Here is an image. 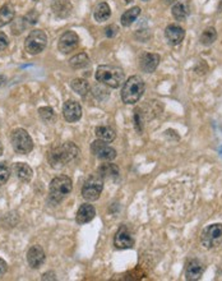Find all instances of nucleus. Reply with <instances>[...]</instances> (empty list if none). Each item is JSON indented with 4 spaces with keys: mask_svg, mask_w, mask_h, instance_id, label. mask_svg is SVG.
Listing matches in <instances>:
<instances>
[{
    "mask_svg": "<svg viewBox=\"0 0 222 281\" xmlns=\"http://www.w3.org/2000/svg\"><path fill=\"white\" fill-rule=\"evenodd\" d=\"M89 63L91 61H89V57L86 53H80V54L74 55L69 60L70 67L73 69H83V68L88 67Z\"/></svg>",
    "mask_w": 222,
    "mask_h": 281,
    "instance_id": "25",
    "label": "nucleus"
},
{
    "mask_svg": "<svg viewBox=\"0 0 222 281\" xmlns=\"http://www.w3.org/2000/svg\"><path fill=\"white\" fill-rule=\"evenodd\" d=\"M95 19L97 21V22H106V21H109V18L111 17V9L110 6H109L108 3H100L99 5L96 6L95 9Z\"/></svg>",
    "mask_w": 222,
    "mask_h": 281,
    "instance_id": "23",
    "label": "nucleus"
},
{
    "mask_svg": "<svg viewBox=\"0 0 222 281\" xmlns=\"http://www.w3.org/2000/svg\"><path fill=\"white\" fill-rule=\"evenodd\" d=\"M219 10H220V12H221V10H222V0H221V1H220V5H219Z\"/></svg>",
    "mask_w": 222,
    "mask_h": 281,
    "instance_id": "37",
    "label": "nucleus"
},
{
    "mask_svg": "<svg viewBox=\"0 0 222 281\" xmlns=\"http://www.w3.org/2000/svg\"><path fill=\"white\" fill-rule=\"evenodd\" d=\"M3 155V144H1V140H0V156Z\"/></svg>",
    "mask_w": 222,
    "mask_h": 281,
    "instance_id": "36",
    "label": "nucleus"
},
{
    "mask_svg": "<svg viewBox=\"0 0 222 281\" xmlns=\"http://www.w3.org/2000/svg\"><path fill=\"white\" fill-rule=\"evenodd\" d=\"M130 1H133V0H124V3H125V4L130 3Z\"/></svg>",
    "mask_w": 222,
    "mask_h": 281,
    "instance_id": "39",
    "label": "nucleus"
},
{
    "mask_svg": "<svg viewBox=\"0 0 222 281\" xmlns=\"http://www.w3.org/2000/svg\"><path fill=\"white\" fill-rule=\"evenodd\" d=\"M4 82H5V80H4V77L0 76V86H3Z\"/></svg>",
    "mask_w": 222,
    "mask_h": 281,
    "instance_id": "35",
    "label": "nucleus"
},
{
    "mask_svg": "<svg viewBox=\"0 0 222 281\" xmlns=\"http://www.w3.org/2000/svg\"><path fill=\"white\" fill-rule=\"evenodd\" d=\"M204 272L203 263L197 258H192L185 266V279L188 281H197L202 278Z\"/></svg>",
    "mask_w": 222,
    "mask_h": 281,
    "instance_id": "13",
    "label": "nucleus"
},
{
    "mask_svg": "<svg viewBox=\"0 0 222 281\" xmlns=\"http://www.w3.org/2000/svg\"><path fill=\"white\" fill-rule=\"evenodd\" d=\"M96 137L97 140H105L108 143L112 142V140L116 138V133L111 127H108V125H100V127L96 128Z\"/></svg>",
    "mask_w": 222,
    "mask_h": 281,
    "instance_id": "22",
    "label": "nucleus"
},
{
    "mask_svg": "<svg viewBox=\"0 0 222 281\" xmlns=\"http://www.w3.org/2000/svg\"><path fill=\"white\" fill-rule=\"evenodd\" d=\"M6 270H8V265H6V262L4 261L3 258H0V278L5 274Z\"/></svg>",
    "mask_w": 222,
    "mask_h": 281,
    "instance_id": "34",
    "label": "nucleus"
},
{
    "mask_svg": "<svg viewBox=\"0 0 222 281\" xmlns=\"http://www.w3.org/2000/svg\"><path fill=\"white\" fill-rule=\"evenodd\" d=\"M106 36H108V37H114L115 36V33H116L117 32V27L116 26H109V27H106Z\"/></svg>",
    "mask_w": 222,
    "mask_h": 281,
    "instance_id": "33",
    "label": "nucleus"
},
{
    "mask_svg": "<svg viewBox=\"0 0 222 281\" xmlns=\"http://www.w3.org/2000/svg\"><path fill=\"white\" fill-rule=\"evenodd\" d=\"M96 216V210L91 203H83L81 204V207L77 211L76 221L80 225H84V224L89 223L93 220V217Z\"/></svg>",
    "mask_w": 222,
    "mask_h": 281,
    "instance_id": "17",
    "label": "nucleus"
},
{
    "mask_svg": "<svg viewBox=\"0 0 222 281\" xmlns=\"http://www.w3.org/2000/svg\"><path fill=\"white\" fill-rule=\"evenodd\" d=\"M63 115L68 123H76L82 118V106L74 100H68L63 106Z\"/></svg>",
    "mask_w": 222,
    "mask_h": 281,
    "instance_id": "11",
    "label": "nucleus"
},
{
    "mask_svg": "<svg viewBox=\"0 0 222 281\" xmlns=\"http://www.w3.org/2000/svg\"><path fill=\"white\" fill-rule=\"evenodd\" d=\"M97 174L101 176L104 180H116L120 175V169L119 166L111 163L101 164L97 169Z\"/></svg>",
    "mask_w": 222,
    "mask_h": 281,
    "instance_id": "18",
    "label": "nucleus"
},
{
    "mask_svg": "<svg viewBox=\"0 0 222 281\" xmlns=\"http://www.w3.org/2000/svg\"><path fill=\"white\" fill-rule=\"evenodd\" d=\"M14 14H16L14 6L10 3L4 4V5L0 8V28L4 27V26L9 25L13 21V18H14Z\"/></svg>",
    "mask_w": 222,
    "mask_h": 281,
    "instance_id": "21",
    "label": "nucleus"
},
{
    "mask_svg": "<svg viewBox=\"0 0 222 281\" xmlns=\"http://www.w3.org/2000/svg\"><path fill=\"white\" fill-rule=\"evenodd\" d=\"M78 45H80L78 35L74 31H67L61 35L57 48H59V51L63 53V54H69V53H72V51H74L78 48Z\"/></svg>",
    "mask_w": 222,
    "mask_h": 281,
    "instance_id": "10",
    "label": "nucleus"
},
{
    "mask_svg": "<svg viewBox=\"0 0 222 281\" xmlns=\"http://www.w3.org/2000/svg\"><path fill=\"white\" fill-rule=\"evenodd\" d=\"M35 1H37V0H35Z\"/></svg>",
    "mask_w": 222,
    "mask_h": 281,
    "instance_id": "41",
    "label": "nucleus"
},
{
    "mask_svg": "<svg viewBox=\"0 0 222 281\" xmlns=\"http://www.w3.org/2000/svg\"><path fill=\"white\" fill-rule=\"evenodd\" d=\"M38 115L40 118L45 121V123H53L55 120V112L54 110L49 106H44V108L38 109Z\"/></svg>",
    "mask_w": 222,
    "mask_h": 281,
    "instance_id": "29",
    "label": "nucleus"
},
{
    "mask_svg": "<svg viewBox=\"0 0 222 281\" xmlns=\"http://www.w3.org/2000/svg\"><path fill=\"white\" fill-rule=\"evenodd\" d=\"M13 171L17 175V178L23 183L31 182L32 176H33V170L31 169V166L27 165L25 163H17L13 166Z\"/></svg>",
    "mask_w": 222,
    "mask_h": 281,
    "instance_id": "19",
    "label": "nucleus"
},
{
    "mask_svg": "<svg viewBox=\"0 0 222 281\" xmlns=\"http://www.w3.org/2000/svg\"><path fill=\"white\" fill-rule=\"evenodd\" d=\"M134 121H136L137 131L139 132V133H142L143 123H142V115L139 114V109H136V112H134Z\"/></svg>",
    "mask_w": 222,
    "mask_h": 281,
    "instance_id": "31",
    "label": "nucleus"
},
{
    "mask_svg": "<svg viewBox=\"0 0 222 281\" xmlns=\"http://www.w3.org/2000/svg\"><path fill=\"white\" fill-rule=\"evenodd\" d=\"M166 1H167V3H175L176 0H166Z\"/></svg>",
    "mask_w": 222,
    "mask_h": 281,
    "instance_id": "38",
    "label": "nucleus"
},
{
    "mask_svg": "<svg viewBox=\"0 0 222 281\" xmlns=\"http://www.w3.org/2000/svg\"><path fill=\"white\" fill-rule=\"evenodd\" d=\"M91 152L93 153V156L104 161H112L116 157V150L114 147H111L110 144H108V142L101 140H95L91 144Z\"/></svg>",
    "mask_w": 222,
    "mask_h": 281,
    "instance_id": "9",
    "label": "nucleus"
},
{
    "mask_svg": "<svg viewBox=\"0 0 222 281\" xmlns=\"http://www.w3.org/2000/svg\"><path fill=\"white\" fill-rule=\"evenodd\" d=\"M165 36L168 44L175 46V45L181 44L185 38V29L178 25H170L166 27Z\"/></svg>",
    "mask_w": 222,
    "mask_h": 281,
    "instance_id": "15",
    "label": "nucleus"
},
{
    "mask_svg": "<svg viewBox=\"0 0 222 281\" xmlns=\"http://www.w3.org/2000/svg\"><path fill=\"white\" fill-rule=\"evenodd\" d=\"M143 1H149V0H143Z\"/></svg>",
    "mask_w": 222,
    "mask_h": 281,
    "instance_id": "40",
    "label": "nucleus"
},
{
    "mask_svg": "<svg viewBox=\"0 0 222 281\" xmlns=\"http://www.w3.org/2000/svg\"><path fill=\"white\" fill-rule=\"evenodd\" d=\"M104 189V179L99 174L88 176L82 187V197L86 201H97Z\"/></svg>",
    "mask_w": 222,
    "mask_h": 281,
    "instance_id": "5",
    "label": "nucleus"
},
{
    "mask_svg": "<svg viewBox=\"0 0 222 281\" xmlns=\"http://www.w3.org/2000/svg\"><path fill=\"white\" fill-rule=\"evenodd\" d=\"M78 155H80V148L73 142H65L54 147L49 152V163L54 169H60L76 160Z\"/></svg>",
    "mask_w": 222,
    "mask_h": 281,
    "instance_id": "1",
    "label": "nucleus"
},
{
    "mask_svg": "<svg viewBox=\"0 0 222 281\" xmlns=\"http://www.w3.org/2000/svg\"><path fill=\"white\" fill-rule=\"evenodd\" d=\"M171 14L176 21H184L188 16V10L183 3H176L172 6Z\"/></svg>",
    "mask_w": 222,
    "mask_h": 281,
    "instance_id": "28",
    "label": "nucleus"
},
{
    "mask_svg": "<svg viewBox=\"0 0 222 281\" xmlns=\"http://www.w3.org/2000/svg\"><path fill=\"white\" fill-rule=\"evenodd\" d=\"M200 243L207 249L216 248L222 244V224H213L204 227L200 234Z\"/></svg>",
    "mask_w": 222,
    "mask_h": 281,
    "instance_id": "7",
    "label": "nucleus"
},
{
    "mask_svg": "<svg viewBox=\"0 0 222 281\" xmlns=\"http://www.w3.org/2000/svg\"><path fill=\"white\" fill-rule=\"evenodd\" d=\"M72 9H73V5L70 4L69 0H55L53 4V10L56 17H60V18H65L69 16Z\"/></svg>",
    "mask_w": 222,
    "mask_h": 281,
    "instance_id": "20",
    "label": "nucleus"
},
{
    "mask_svg": "<svg viewBox=\"0 0 222 281\" xmlns=\"http://www.w3.org/2000/svg\"><path fill=\"white\" fill-rule=\"evenodd\" d=\"M114 246L117 249H129L134 247V238L127 226H121L114 236Z\"/></svg>",
    "mask_w": 222,
    "mask_h": 281,
    "instance_id": "12",
    "label": "nucleus"
},
{
    "mask_svg": "<svg viewBox=\"0 0 222 281\" xmlns=\"http://www.w3.org/2000/svg\"><path fill=\"white\" fill-rule=\"evenodd\" d=\"M161 56L155 53H144L139 59V67L144 73H153L159 67Z\"/></svg>",
    "mask_w": 222,
    "mask_h": 281,
    "instance_id": "14",
    "label": "nucleus"
},
{
    "mask_svg": "<svg viewBox=\"0 0 222 281\" xmlns=\"http://www.w3.org/2000/svg\"><path fill=\"white\" fill-rule=\"evenodd\" d=\"M96 80L101 84L117 88L124 82V72L121 68L114 65H100L96 70Z\"/></svg>",
    "mask_w": 222,
    "mask_h": 281,
    "instance_id": "3",
    "label": "nucleus"
},
{
    "mask_svg": "<svg viewBox=\"0 0 222 281\" xmlns=\"http://www.w3.org/2000/svg\"><path fill=\"white\" fill-rule=\"evenodd\" d=\"M144 88H146V86H144V81L142 80V77H130L129 80L124 83L123 88H121V100L127 105H133V104L139 101L140 97L144 93Z\"/></svg>",
    "mask_w": 222,
    "mask_h": 281,
    "instance_id": "2",
    "label": "nucleus"
},
{
    "mask_svg": "<svg viewBox=\"0 0 222 281\" xmlns=\"http://www.w3.org/2000/svg\"><path fill=\"white\" fill-rule=\"evenodd\" d=\"M8 46H9V40H8V36H6L4 32H0V53L5 50Z\"/></svg>",
    "mask_w": 222,
    "mask_h": 281,
    "instance_id": "32",
    "label": "nucleus"
},
{
    "mask_svg": "<svg viewBox=\"0 0 222 281\" xmlns=\"http://www.w3.org/2000/svg\"><path fill=\"white\" fill-rule=\"evenodd\" d=\"M46 42H48V37L45 35V32L41 29H33L26 38L25 49L28 54L37 55L44 50Z\"/></svg>",
    "mask_w": 222,
    "mask_h": 281,
    "instance_id": "8",
    "label": "nucleus"
},
{
    "mask_svg": "<svg viewBox=\"0 0 222 281\" xmlns=\"http://www.w3.org/2000/svg\"><path fill=\"white\" fill-rule=\"evenodd\" d=\"M139 14H140L139 6H133V8H130V9L125 10V12H124V14L121 16V18H120L121 25H123L124 27H129V26H132V23L136 21L137 17L139 16Z\"/></svg>",
    "mask_w": 222,
    "mask_h": 281,
    "instance_id": "24",
    "label": "nucleus"
},
{
    "mask_svg": "<svg viewBox=\"0 0 222 281\" xmlns=\"http://www.w3.org/2000/svg\"><path fill=\"white\" fill-rule=\"evenodd\" d=\"M10 142H12L14 151L17 153H21V155L29 153L33 150V140H32L31 136L22 128H18L13 132L12 136H10Z\"/></svg>",
    "mask_w": 222,
    "mask_h": 281,
    "instance_id": "6",
    "label": "nucleus"
},
{
    "mask_svg": "<svg viewBox=\"0 0 222 281\" xmlns=\"http://www.w3.org/2000/svg\"><path fill=\"white\" fill-rule=\"evenodd\" d=\"M27 262L29 267L40 268L45 262V252L41 246H33L27 252Z\"/></svg>",
    "mask_w": 222,
    "mask_h": 281,
    "instance_id": "16",
    "label": "nucleus"
},
{
    "mask_svg": "<svg viewBox=\"0 0 222 281\" xmlns=\"http://www.w3.org/2000/svg\"><path fill=\"white\" fill-rule=\"evenodd\" d=\"M72 192V179L67 175H59L51 180L49 187L50 201L57 204L67 198Z\"/></svg>",
    "mask_w": 222,
    "mask_h": 281,
    "instance_id": "4",
    "label": "nucleus"
},
{
    "mask_svg": "<svg viewBox=\"0 0 222 281\" xmlns=\"http://www.w3.org/2000/svg\"><path fill=\"white\" fill-rule=\"evenodd\" d=\"M70 87L73 88L74 92H77L81 96H86L89 92V89H91L89 83L86 80H83V78H76V80L72 81Z\"/></svg>",
    "mask_w": 222,
    "mask_h": 281,
    "instance_id": "26",
    "label": "nucleus"
},
{
    "mask_svg": "<svg viewBox=\"0 0 222 281\" xmlns=\"http://www.w3.org/2000/svg\"><path fill=\"white\" fill-rule=\"evenodd\" d=\"M9 176H10L9 166L6 165L5 163H0V185L5 184V183L8 182Z\"/></svg>",
    "mask_w": 222,
    "mask_h": 281,
    "instance_id": "30",
    "label": "nucleus"
},
{
    "mask_svg": "<svg viewBox=\"0 0 222 281\" xmlns=\"http://www.w3.org/2000/svg\"><path fill=\"white\" fill-rule=\"evenodd\" d=\"M216 40H217V31L216 28H213V27H208V28L204 29L199 37L200 44L204 45V46H210V45H212Z\"/></svg>",
    "mask_w": 222,
    "mask_h": 281,
    "instance_id": "27",
    "label": "nucleus"
}]
</instances>
